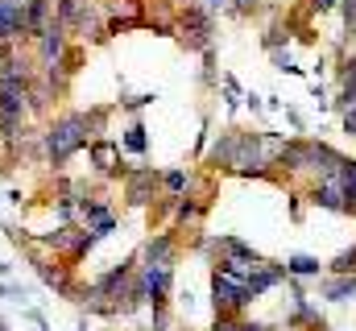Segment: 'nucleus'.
Wrapping results in <instances>:
<instances>
[{
  "label": "nucleus",
  "instance_id": "nucleus-23",
  "mask_svg": "<svg viewBox=\"0 0 356 331\" xmlns=\"http://www.w3.org/2000/svg\"><path fill=\"white\" fill-rule=\"evenodd\" d=\"M282 38H290V29H282V25H273V29H266V38H261V46H266V50H277V46H282Z\"/></svg>",
  "mask_w": 356,
  "mask_h": 331
},
{
  "label": "nucleus",
  "instance_id": "nucleus-8",
  "mask_svg": "<svg viewBox=\"0 0 356 331\" xmlns=\"http://www.w3.org/2000/svg\"><path fill=\"white\" fill-rule=\"evenodd\" d=\"M0 46H25V0H0Z\"/></svg>",
  "mask_w": 356,
  "mask_h": 331
},
{
  "label": "nucleus",
  "instance_id": "nucleus-21",
  "mask_svg": "<svg viewBox=\"0 0 356 331\" xmlns=\"http://www.w3.org/2000/svg\"><path fill=\"white\" fill-rule=\"evenodd\" d=\"M241 323H245V315H216L211 331H241Z\"/></svg>",
  "mask_w": 356,
  "mask_h": 331
},
{
  "label": "nucleus",
  "instance_id": "nucleus-14",
  "mask_svg": "<svg viewBox=\"0 0 356 331\" xmlns=\"http://www.w3.org/2000/svg\"><path fill=\"white\" fill-rule=\"evenodd\" d=\"M319 298H327V302H348V298H356V277H327L319 286Z\"/></svg>",
  "mask_w": 356,
  "mask_h": 331
},
{
  "label": "nucleus",
  "instance_id": "nucleus-7",
  "mask_svg": "<svg viewBox=\"0 0 356 331\" xmlns=\"http://www.w3.org/2000/svg\"><path fill=\"white\" fill-rule=\"evenodd\" d=\"M67 50H71V33H67V25L50 21V25H46V33L33 42V63H38V71H46V67L63 63V54H67Z\"/></svg>",
  "mask_w": 356,
  "mask_h": 331
},
{
  "label": "nucleus",
  "instance_id": "nucleus-33",
  "mask_svg": "<svg viewBox=\"0 0 356 331\" xmlns=\"http://www.w3.org/2000/svg\"><path fill=\"white\" fill-rule=\"evenodd\" d=\"M4 286H8V277H0V298H4Z\"/></svg>",
  "mask_w": 356,
  "mask_h": 331
},
{
  "label": "nucleus",
  "instance_id": "nucleus-5",
  "mask_svg": "<svg viewBox=\"0 0 356 331\" xmlns=\"http://www.w3.org/2000/svg\"><path fill=\"white\" fill-rule=\"evenodd\" d=\"M178 42L186 46V50H211V13L207 8H199V4H191V8H182V17H178Z\"/></svg>",
  "mask_w": 356,
  "mask_h": 331
},
{
  "label": "nucleus",
  "instance_id": "nucleus-3",
  "mask_svg": "<svg viewBox=\"0 0 356 331\" xmlns=\"http://www.w3.org/2000/svg\"><path fill=\"white\" fill-rule=\"evenodd\" d=\"M178 248H182V241H178V228L154 232V236L141 245V252H137V265H141V269H175Z\"/></svg>",
  "mask_w": 356,
  "mask_h": 331
},
{
  "label": "nucleus",
  "instance_id": "nucleus-12",
  "mask_svg": "<svg viewBox=\"0 0 356 331\" xmlns=\"http://www.w3.org/2000/svg\"><path fill=\"white\" fill-rule=\"evenodd\" d=\"M54 99H58V95H54V87H50V83L38 75V79L29 83V91H25V104H29V120H33V116H46V112L54 108Z\"/></svg>",
  "mask_w": 356,
  "mask_h": 331
},
{
  "label": "nucleus",
  "instance_id": "nucleus-10",
  "mask_svg": "<svg viewBox=\"0 0 356 331\" xmlns=\"http://www.w3.org/2000/svg\"><path fill=\"white\" fill-rule=\"evenodd\" d=\"M54 21V0H25V42L33 46Z\"/></svg>",
  "mask_w": 356,
  "mask_h": 331
},
{
  "label": "nucleus",
  "instance_id": "nucleus-11",
  "mask_svg": "<svg viewBox=\"0 0 356 331\" xmlns=\"http://www.w3.org/2000/svg\"><path fill=\"white\" fill-rule=\"evenodd\" d=\"M311 203H315V207H327V211H353V207H348V195H344V186H340L336 178L315 182V186H311Z\"/></svg>",
  "mask_w": 356,
  "mask_h": 331
},
{
  "label": "nucleus",
  "instance_id": "nucleus-26",
  "mask_svg": "<svg viewBox=\"0 0 356 331\" xmlns=\"http://www.w3.org/2000/svg\"><path fill=\"white\" fill-rule=\"evenodd\" d=\"M344 25L356 33V0H344Z\"/></svg>",
  "mask_w": 356,
  "mask_h": 331
},
{
  "label": "nucleus",
  "instance_id": "nucleus-28",
  "mask_svg": "<svg viewBox=\"0 0 356 331\" xmlns=\"http://www.w3.org/2000/svg\"><path fill=\"white\" fill-rule=\"evenodd\" d=\"M224 8H232V0H207V13H224Z\"/></svg>",
  "mask_w": 356,
  "mask_h": 331
},
{
  "label": "nucleus",
  "instance_id": "nucleus-16",
  "mask_svg": "<svg viewBox=\"0 0 356 331\" xmlns=\"http://www.w3.org/2000/svg\"><path fill=\"white\" fill-rule=\"evenodd\" d=\"M319 257H307V252H294V257H286V277H319Z\"/></svg>",
  "mask_w": 356,
  "mask_h": 331
},
{
  "label": "nucleus",
  "instance_id": "nucleus-19",
  "mask_svg": "<svg viewBox=\"0 0 356 331\" xmlns=\"http://www.w3.org/2000/svg\"><path fill=\"white\" fill-rule=\"evenodd\" d=\"M4 298L17 302V307H33V290L21 286V282H8V286H4Z\"/></svg>",
  "mask_w": 356,
  "mask_h": 331
},
{
  "label": "nucleus",
  "instance_id": "nucleus-27",
  "mask_svg": "<svg viewBox=\"0 0 356 331\" xmlns=\"http://www.w3.org/2000/svg\"><path fill=\"white\" fill-rule=\"evenodd\" d=\"M344 133H348V137H356V108H348V112H344Z\"/></svg>",
  "mask_w": 356,
  "mask_h": 331
},
{
  "label": "nucleus",
  "instance_id": "nucleus-31",
  "mask_svg": "<svg viewBox=\"0 0 356 331\" xmlns=\"http://www.w3.org/2000/svg\"><path fill=\"white\" fill-rule=\"evenodd\" d=\"M8 273H13V265H8V261H0V277H8Z\"/></svg>",
  "mask_w": 356,
  "mask_h": 331
},
{
  "label": "nucleus",
  "instance_id": "nucleus-15",
  "mask_svg": "<svg viewBox=\"0 0 356 331\" xmlns=\"http://www.w3.org/2000/svg\"><path fill=\"white\" fill-rule=\"evenodd\" d=\"M191 186H195V174L191 170H166L162 174V195H170V199L191 195Z\"/></svg>",
  "mask_w": 356,
  "mask_h": 331
},
{
  "label": "nucleus",
  "instance_id": "nucleus-20",
  "mask_svg": "<svg viewBox=\"0 0 356 331\" xmlns=\"http://www.w3.org/2000/svg\"><path fill=\"white\" fill-rule=\"evenodd\" d=\"M154 99H158L154 91H145V95H124V99H120V112H129V116H137V112H141V108H149Z\"/></svg>",
  "mask_w": 356,
  "mask_h": 331
},
{
  "label": "nucleus",
  "instance_id": "nucleus-34",
  "mask_svg": "<svg viewBox=\"0 0 356 331\" xmlns=\"http://www.w3.org/2000/svg\"><path fill=\"white\" fill-rule=\"evenodd\" d=\"M186 331H191V328H186Z\"/></svg>",
  "mask_w": 356,
  "mask_h": 331
},
{
  "label": "nucleus",
  "instance_id": "nucleus-25",
  "mask_svg": "<svg viewBox=\"0 0 356 331\" xmlns=\"http://www.w3.org/2000/svg\"><path fill=\"white\" fill-rule=\"evenodd\" d=\"M116 224H120L116 216H108L104 224H95V228H91V232H95V241H104V236H112V232H116Z\"/></svg>",
  "mask_w": 356,
  "mask_h": 331
},
{
  "label": "nucleus",
  "instance_id": "nucleus-17",
  "mask_svg": "<svg viewBox=\"0 0 356 331\" xmlns=\"http://www.w3.org/2000/svg\"><path fill=\"white\" fill-rule=\"evenodd\" d=\"M112 112H116L112 104H95V108H88V112H83L91 141H95V137H108V120H112Z\"/></svg>",
  "mask_w": 356,
  "mask_h": 331
},
{
  "label": "nucleus",
  "instance_id": "nucleus-30",
  "mask_svg": "<svg viewBox=\"0 0 356 331\" xmlns=\"http://www.w3.org/2000/svg\"><path fill=\"white\" fill-rule=\"evenodd\" d=\"M241 331H269L266 323H257V319H245V323H241Z\"/></svg>",
  "mask_w": 356,
  "mask_h": 331
},
{
  "label": "nucleus",
  "instance_id": "nucleus-13",
  "mask_svg": "<svg viewBox=\"0 0 356 331\" xmlns=\"http://www.w3.org/2000/svg\"><path fill=\"white\" fill-rule=\"evenodd\" d=\"M145 150H149V129H145L141 120H129V124H124V133H120V154L141 158Z\"/></svg>",
  "mask_w": 356,
  "mask_h": 331
},
{
  "label": "nucleus",
  "instance_id": "nucleus-29",
  "mask_svg": "<svg viewBox=\"0 0 356 331\" xmlns=\"http://www.w3.org/2000/svg\"><path fill=\"white\" fill-rule=\"evenodd\" d=\"M332 4H336V0H311V13H327Z\"/></svg>",
  "mask_w": 356,
  "mask_h": 331
},
{
  "label": "nucleus",
  "instance_id": "nucleus-18",
  "mask_svg": "<svg viewBox=\"0 0 356 331\" xmlns=\"http://www.w3.org/2000/svg\"><path fill=\"white\" fill-rule=\"evenodd\" d=\"M332 273H336V277H356V245L344 248V252L332 261Z\"/></svg>",
  "mask_w": 356,
  "mask_h": 331
},
{
  "label": "nucleus",
  "instance_id": "nucleus-2",
  "mask_svg": "<svg viewBox=\"0 0 356 331\" xmlns=\"http://www.w3.org/2000/svg\"><path fill=\"white\" fill-rule=\"evenodd\" d=\"M120 195H124L129 207H149L162 195V170H154V166H129V174L120 182Z\"/></svg>",
  "mask_w": 356,
  "mask_h": 331
},
{
  "label": "nucleus",
  "instance_id": "nucleus-32",
  "mask_svg": "<svg viewBox=\"0 0 356 331\" xmlns=\"http://www.w3.org/2000/svg\"><path fill=\"white\" fill-rule=\"evenodd\" d=\"M0 331H13V323H8V315H0Z\"/></svg>",
  "mask_w": 356,
  "mask_h": 331
},
{
  "label": "nucleus",
  "instance_id": "nucleus-6",
  "mask_svg": "<svg viewBox=\"0 0 356 331\" xmlns=\"http://www.w3.org/2000/svg\"><path fill=\"white\" fill-rule=\"evenodd\" d=\"M249 302H253V294L245 290V282L211 273V307H216V315H245Z\"/></svg>",
  "mask_w": 356,
  "mask_h": 331
},
{
  "label": "nucleus",
  "instance_id": "nucleus-1",
  "mask_svg": "<svg viewBox=\"0 0 356 331\" xmlns=\"http://www.w3.org/2000/svg\"><path fill=\"white\" fill-rule=\"evenodd\" d=\"M91 141L88 133V120H83V112L79 108H71V112H58L46 129H42V154H46V170L50 174H63L67 162L75 158V154H83Z\"/></svg>",
  "mask_w": 356,
  "mask_h": 331
},
{
  "label": "nucleus",
  "instance_id": "nucleus-4",
  "mask_svg": "<svg viewBox=\"0 0 356 331\" xmlns=\"http://www.w3.org/2000/svg\"><path fill=\"white\" fill-rule=\"evenodd\" d=\"M88 162H91V170L104 174L108 182H124V174H129L124 154H120V141H112V137H95V141H88Z\"/></svg>",
  "mask_w": 356,
  "mask_h": 331
},
{
  "label": "nucleus",
  "instance_id": "nucleus-9",
  "mask_svg": "<svg viewBox=\"0 0 356 331\" xmlns=\"http://www.w3.org/2000/svg\"><path fill=\"white\" fill-rule=\"evenodd\" d=\"M340 166H344V154H336L327 141H311L307 170H311V174H319V182H323V178H336V174H340Z\"/></svg>",
  "mask_w": 356,
  "mask_h": 331
},
{
  "label": "nucleus",
  "instance_id": "nucleus-22",
  "mask_svg": "<svg viewBox=\"0 0 356 331\" xmlns=\"http://www.w3.org/2000/svg\"><path fill=\"white\" fill-rule=\"evenodd\" d=\"M224 104H228V108L241 104V83L232 79V75H224Z\"/></svg>",
  "mask_w": 356,
  "mask_h": 331
},
{
  "label": "nucleus",
  "instance_id": "nucleus-24",
  "mask_svg": "<svg viewBox=\"0 0 356 331\" xmlns=\"http://www.w3.org/2000/svg\"><path fill=\"white\" fill-rule=\"evenodd\" d=\"M21 315L33 323L38 331H50V323H46V311H38V307H21Z\"/></svg>",
  "mask_w": 356,
  "mask_h": 331
}]
</instances>
